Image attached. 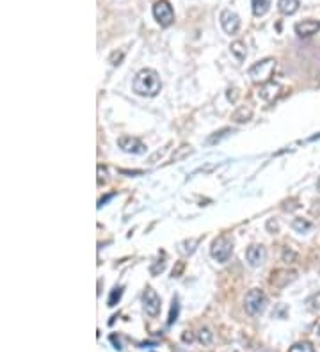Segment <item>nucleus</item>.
Returning <instances> with one entry per match:
<instances>
[{
	"label": "nucleus",
	"instance_id": "nucleus-1",
	"mask_svg": "<svg viewBox=\"0 0 320 352\" xmlns=\"http://www.w3.org/2000/svg\"><path fill=\"white\" fill-rule=\"evenodd\" d=\"M162 89L159 73L151 68L141 70L134 78V91L141 96H157Z\"/></svg>",
	"mask_w": 320,
	"mask_h": 352
},
{
	"label": "nucleus",
	"instance_id": "nucleus-2",
	"mask_svg": "<svg viewBox=\"0 0 320 352\" xmlns=\"http://www.w3.org/2000/svg\"><path fill=\"white\" fill-rule=\"evenodd\" d=\"M276 71V59H264L249 68V77L254 84H268Z\"/></svg>",
	"mask_w": 320,
	"mask_h": 352
},
{
	"label": "nucleus",
	"instance_id": "nucleus-3",
	"mask_svg": "<svg viewBox=\"0 0 320 352\" xmlns=\"http://www.w3.org/2000/svg\"><path fill=\"white\" fill-rule=\"evenodd\" d=\"M244 308H246L249 315H260L267 308V297L262 290L253 288V290L248 292L246 299H244Z\"/></svg>",
	"mask_w": 320,
	"mask_h": 352
},
{
	"label": "nucleus",
	"instance_id": "nucleus-4",
	"mask_svg": "<svg viewBox=\"0 0 320 352\" xmlns=\"http://www.w3.org/2000/svg\"><path fill=\"white\" fill-rule=\"evenodd\" d=\"M233 253V240L226 235H221L219 238H215L212 244V247H210V254H212V258L217 260V262H228L230 256Z\"/></svg>",
	"mask_w": 320,
	"mask_h": 352
},
{
	"label": "nucleus",
	"instance_id": "nucleus-5",
	"mask_svg": "<svg viewBox=\"0 0 320 352\" xmlns=\"http://www.w3.org/2000/svg\"><path fill=\"white\" fill-rule=\"evenodd\" d=\"M153 16L160 23V27H169L175 21V11L167 0H157L153 4Z\"/></svg>",
	"mask_w": 320,
	"mask_h": 352
},
{
	"label": "nucleus",
	"instance_id": "nucleus-6",
	"mask_svg": "<svg viewBox=\"0 0 320 352\" xmlns=\"http://www.w3.org/2000/svg\"><path fill=\"white\" fill-rule=\"evenodd\" d=\"M142 304H144V311L150 317H157L162 308V300H160L159 294L153 288H146L142 294Z\"/></svg>",
	"mask_w": 320,
	"mask_h": 352
},
{
	"label": "nucleus",
	"instance_id": "nucleus-7",
	"mask_svg": "<svg viewBox=\"0 0 320 352\" xmlns=\"http://www.w3.org/2000/svg\"><path fill=\"white\" fill-rule=\"evenodd\" d=\"M119 148L124 151V153H134V155H141V153H144L146 151V146L141 142L139 139H135V137H130V135H123V137H119L118 141Z\"/></svg>",
	"mask_w": 320,
	"mask_h": 352
},
{
	"label": "nucleus",
	"instance_id": "nucleus-8",
	"mask_svg": "<svg viewBox=\"0 0 320 352\" xmlns=\"http://www.w3.org/2000/svg\"><path fill=\"white\" fill-rule=\"evenodd\" d=\"M221 25L226 34H235L240 29V18L237 13H233L230 9H224L221 13Z\"/></svg>",
	"mask_w": 320,
	"mask_h": 352
},
{
	"label": "nucleus",
	"instance_id": "nucleus-9",
	"mask_svg": "<svg viewBox=\"0 0 320 352\" xmlns=\"http://www.w3.org/2000/svg\"><path fill=\"white\" fill-rule=\"evenodd\" d=\"M265 258H267V251H265L264 246L254 244V246L248 247V251H246V260L249 262L251 267H260L265 262Z\"/></svg>",
	"mask_w": 320,
	"mask_h": 352
},
{
	"label": "nucleus",
	"instance_id": "nucleus-10",
	"mask_svg": "<svg viewBox=\"0 0 320 352\" xmlns=\"http://www.w3.org/2000/svg\"><path fill=\"white\" fill-rule=\"evenodd\" d=\"M320 31L319 20H304L301 23H295V34L299 37H311Z\"/></svg>",
	"mask_w": 320,
	"mask_h": 352
},
{
	"label": "nucleus",
	"instance_id": "nucleus-11",
	"mask_svg": "<svg viewBox=\"0 0 320 352\" xmlns=\"http://www.w3.org/2000/svg\"><path fill=\"white\" fill-rule=\"evenodd\" d=\"M279 91H281V86H279V84L268 82V84H264V88H262V91H260L258 94H260V98L270 102V100H274L278 96Z\"/></svg>",
	"mask_w": 320,
	"mask_h": 352
},
{
	"label": "nucleus",
	"instance_id": "nucleus-12",
	"mask_svg": "<svg viewBox=\"0 0 320 352\" xmlns=\"http://www.w3.org/2000/svg\"><path fill=\"white\" fill-rule=\"evenodd\" d=\"M299 5H301L299 0H278V9L286 16L297 13Z\"/></svg>",
	"mask_w": 320,
	"mask_h": 352
},
{
	"label": "nucleus",
	"instance_id": "nucleus-13",
	"mask_svg": "<svg viewBox=\"0 0 320 352\" xmlns=\"http://www.w3.org/2000/svg\"><path fill=\"white\" fill-rule=\"evenodd\" d=\"M251 7L254 16H264L270 9V0H251Z\"/></svg>",
	"mask_w": 320,
	"mask_h": 352
},
{
	"label": "nucleus",
	"instance_id": "nucleus-14",
	"mask_svg": "<svg viewBox=\"0 0 320 352\" xmlns=\"http://www.w3.org/2000/svg\"><path fill=\"white\" fill-rule=\"evenodd\" d=\"M251 116H253V110L248 109V107H240L231 114V119L235 123H246V121L251 119Z\"/></svg>",
	"mask_w": 320,
	"mask_h": 352
},
{
	"label": "nucleus",
	"instance_id": "nucleus-15",
	"mask_svg": "<svg viewBox=\"0 0 320 352\" xmlns=\"http://www.w3.org/2000/svg\"><path fill=\"white\" fill-rule=\"evenodd\" d=\"M230 48H231V53L238 61H244V59L248 57V47H246L242 41H233Z\"/></svg>",
	"mask_w": 320,
	"mask_h": 352
},
{
	"label": "nucleus",
	"instance_id": "nucleus-16",
	"mask_svg": "<svg viewBox=\"0 0 320 352\" xmlns=\"http://www.w3.org/2000/svg\"><path fill=\"white\" fill-rule=\"evenodd\" d=\"M192 148L191 146H180L178 150L173 153V162H178V160H181V158H185V157H189L192 153Z\"/></svg>",
	"mask_w": 320,
	"mask_h": 352
},
{
	"label": "nucleus",
	"instance_id": "nucleus-17",
	"mask_svg": "<svg viewBox=\"0 0 320 352\" xmlns=\"http://www.w3.org/2000/svg\"><path fill=\"white\" fill-rule=\"evenodd\" d=\"M288 352H315V347H313L310 342H299L295 343V345H292V347L288 349Z\"/></svg>",
	"mask_w": 320,
	"mask_h": 352
},
{
	"label": "nucleus",
	"instance_id": "nucleus-18",
	"mask_svg": "<svg viewBox=\"0 0 320 352\" xmlns=\"http://www.w3.org/2000/svg\"><path fill=\"white\" fill-rule=\"evenodd\" d=\"M197 340L203 343V345H210L212 343V340H213V334L210 333V329H199V333H197Z\"/></svg>",
	"mask_w": 320,
	"mask_h": 352
},
{
	"label": "nucleus",
	"instance_id": "nucleus-19",
	"mask_svg": "<svg viewBox=\"0 0 320 352\" xmlns=\"http://www.w3.org/2000/svg\"><path fill=\"white\" fill-rule=\"evenodd\" d=\"M292 228L295 229V231H299V233H304V231H308V229L311 228V224L306 221V219H295L294 223H292Z\"/></svg>",
	"mask_w": 320,
	"mask_h": 352
},
{
	"label": "nucleus",
	"instance_id": "nucleus-20",
	"mask_svg": "<svg viewBox=\"0 0 320 352\" xmlns=\"http://www.w3.org/2000/svg\"><path fill=\"white\" fill-rule=\"evenodd\" d=\"M121 295H123V288L121 286H116L112 292H110V297H108V306H116L119 302V299H121Z\"/></svg>",
	"mask_w": 320,
	"mask_h": 352
},
{
	"label": "nucleus",
	"instance_id": "nucleus-21",
	"mask_svg": "<svg viewBox=\"0 0 320 352\" xmlns=\"http://www.w3.org/2000/svg\"><path fill=\"white\" fill-rule=\"evenodd\" d=\"M178 311H180V304H178V300H173V306H171V313H169V320H167V324L169 326H173L176 322V318H178Z\"/></svg>",
	"mask_w": 320,
	"mask_h": 352
},
{
	"label": "nucleus",
	"instance_id": "nucleus-22",
	"mask_svg": "<svg viewBox=\"0 0 320 352\" xmlns=\"http://www.w3.org/2000/svg\"><path fill=\"white\" fill-rule=\"evenodd\" d=\"M308 304H310L313 310H320V292L315 295H311L310 299H308Z\"/></svg>",
	"mask_w": 320,
	"mask_h": 352
},
{
	"label": "nucleus",
	"instance_id": "nucleus-23",
	"mask_svg": "<svg viewBox=\"0 0 320 352\" xmlns=\"http://www.w3.org/2000/svg\"><path fill=\"white\" fill-rule=\"evenodd\" d=\"M121 59H123V52H112V55L108 57V62H110L112 66H118L119 62H121Z\"/></svg>",
	"mask_w": 320,
	"mask_h": 352
},
{
	"label": "nucleus",
	"instance_id": "nucleus-24",
	"mask_svg": "<svg viewBox=\"0 0 320 352\" xmlns=\"http://www.w3.org/2000/svg\"><path fill=\"white\" fill-rule=\"evenodd\" d=\"M181 340L185 343H191V342H194V334H192L191 331H185L183 334H181Z\"/></svg>",
	"mask_w": 320,
	"mask_h": 352
},
{
	"label": "nucleus",
	"instance_id": "nucleus-25",
	"mask_svg": "<svg viewBox=\"0 0 320 352\" xmlns=\"http://www.w3.org/2000/svg\"><path fill=\"white\" fill-rule=\"evenodd\" d=\"M98 173H100V176H98V183L102 185V181H105V176H107V171H105L104 167L102 166H98Z\"/></svg>",
	"mask_w": 320,
	"mask_h": 352
},
{
	"label": "nucleus",
	"instance_id": "nucleus-26",
	"mask_svg": "<svg viewBox=\"0 0 320 352\" xmlns=\"http://www.w3.org/2000/svg\"><path fill=\"white\" fill-rule=\"evenodd\" d=\"M267 228L268 229H278V224H276V223H272V221H268V224H267Z\"/></svg>",
	"mask_w": 320,
	"mask_h": 352
},
{
	"label": "nucleus",
	"instance_id": "nucleus-27",
	"mask_svg": "<svg viewBox=\"0 0 320 352\" xmlns=\"http://www.w3.org/2000/svg\"><path fill=\"white\" fill-rule=\"evenodd\" d=\"M319 336H320V327H319Z\"/></svg>",
	"mask_w": 320,
	"mask_h": 352
}]
</instances>
